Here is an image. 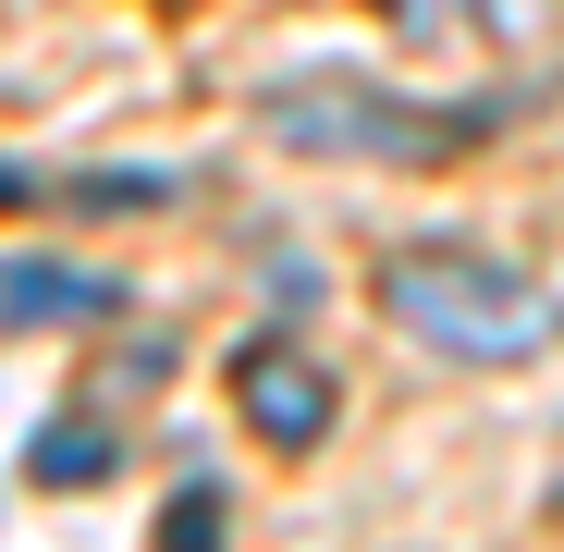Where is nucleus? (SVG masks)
I'll list each match as a JSON object with an SVG mask.
<instances>
[{
    "instance_id": "obj_3",
    "label": "nucleus",
    "mask_w": 564,
    "mask_h": 552,
    "mask_svg": "<svg viewBox=\"0 0 564 552\" xmlns=\"http://www.w3.org/2000/svg\"><path fill=\"white\" fill-rule=\"evenodd\" d=\"M234 418H246L270 454H307V442H332V368H319V356H295L282 332L234 344Z\"/></svg>"
},
{
    "instance_id": "obj_1",
    "label": "nucleus",
    "mask_w": 564,
    "mask_h": 552,
    "mask_svg": "<svg viewBox=\"0 0 564 552\" xmlns=\"http://www.w3.org/2000/svg\"><path fill=\"white\" fill-rule=\"evenodd\" d=\"M381 307L430 356H466V368H528L564 332V295L540 283V270H516L491 246H454V234H417V246L381 258Z\"/></svg>"
},
{
    "instance_id": "obj_4",
    "label": "nucleus",
    "mask_w": 564,
    "mask_h": 552,
    "mask_svg": "<svg viewBox=\"0 0 564 552\" xmlns=\"http://www.w3.org/2000/svg\"><path fill=\"white\" fill-rule=\"evenodd\" d=\"M123 283L74 258H0V332H62V320H111Z\"/></svg>"
},
{
    "instance_id": "obj_2",
    "label": "nucleus",
    "mask_w": 564,
    "mask_h": 552,
    "mask_svg": "<svg viewBox=\"0 0 564 552\" xmlns=\"http://www.w3.org/2000/svg\"><path fill=\"white\" fill-rule=\"evenodd\" d=\"M491 111H417V99H381L356 74H307L270 99V136L282 148H332V160H430V148H466Z\"/></svg>"
},
{
    "instance_id": "obj_6",
    "label": "nucleus",
    "mask_w": 564,
    "mask_h": 552,
    "mask_svg": "<svg viewBox=\"0 0 564 552\" xmlns=\"http://www.w3.org/2000/svg\"><path fill=\"white\" fill-rule=\"evenodd\" d=\"M172 197V172H74L62 184V209H160Z\"/></svg>"
},
{
    "instance_id": "obj_5",
    "label": "nucleus",
    "mask_w": 564,
    "mask_h": 552,
    "mask_svg": "<svg viewBox=\"0 0 564 552\" xmlns=\"http://www.w3.org/2000/svg\"><path fill=\"white\" fill-rule=\"evenodd\" d=\"M111 467H123V442L86 430V418H50V430L25 442V479H37V491H99Z\"/></svg>"
},
{
    "instance_id": "obj_7",
    "label": "nucleus",
    "mask_w": 564,
    "mask_h": 552,
    "mask_svg": "<svg viewBox=\"0 0 564 552\" xmlns=\"http://www.w3.org/2000/svg\"><path fill=\"white\" fill-rule=\"evenodd\" d=\"M160 552H221V491H209V479L160 504Z\"/></svg>"
}]
</instances>
